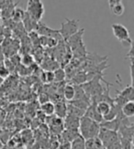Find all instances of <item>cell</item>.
Instances as JSON below:
<instances>
[{"mask_svg": "<svg viewBox=\"0 0 134 149\" xmlns=\"http://www.w3.org/2000/svg\"><path fill=\"white\" fill-rule=\"evenodd\" d=\"M110 11L112 12V14H114L115 16H118V17H120L124 14L125 12V6L122 3L120 4H118L116 6H114L113 8H110Z\"/></svg>", "mask_w": 134, "mask_h": 149, "instance_id": "obj_24", "label": "cell"}, {"mask_svg": "<svg viewBox=\"0 0 134 149\" xmlns=\"http://www.w3.org/2000/svg\"><path fill=\"white\" fill-rule=\"evenodd\" d=\"M74 93H75V91H74V86L72 85V84H66L62 90V94L65 99L67 102H71L72 100H74Z\"/></svg>", "mask_w": 134, "mask_h": 149, "instance_id": "obj_17", "label": "cell"}, {"mask_svg": "<svg viewBox=\"0 0 134 149\" xmlns=\"http://www.w3.org/2000/svg\"><path fill=\"white\" fill-rule=\"evenodd\" d=\"M117 94L127 99L128 101H133L134 98V88L133 84L126 86L122 91H117Z\"/></svg>", "mask_w": 134, "mask_h": 149, "instance_id": "obj_12", "label": "cell"}, {"mask_svg": "<svg viewBox=\"0 0 134 149\" xmlns=\"http://www.w3.org/2000/svg\"><path fill=\"white\" fill-rule=\"evenodd\" d=\"M106 149H121V146H120V142L119 139L116 142H113L112 144L108 145L107 147H105Z\"/></svg>", "mask_w": 134, "mask_h": 149, "instance_id": "obj_28", "label": "cell"}, {"mask_svg": "<svg viewBox=\"0 0 134 149\" xmlns=\"http://www.w3.org/2000/svg\"><path fill=\"white\" fill-rule=\"evenodd\" d=\"M54 114L60 118H65L67 114V104L65 102H58L54 104Z\"/></svg>", "mask_w": 134, "mask_h": 149, "instance_id": "obj_11", "label": "cell"}, {"mask_svg": "<svg viewBox=\"0 0 134 149\" xmlns=\"http://www.w3.org/2000/svg\"><path fill=\"white\" fill-rule=\"evenodd\" d=\"M4 67L7 69V70H8V72H13V70H15V65L13 63H12L11 61H10V60L9 59H6L5 60V62H4Z\"/></svg>", "mask_w": 134, "mask_h": 149, "instance_id": "obj_27", "label": "cell"}, {"mask_svg": "<svg viewBox=\"0 0 134 149\" xmlns=\"http://www.w3.org/2000/svg\"><path fill=\"white\" fill-rule=\"evenodd\" d=\"M41 113H44L46 116H52L54 114V103H53L51 101L41 103Z\"/></svg>", "mask_w": 134, "mask_h": 149, "instance_id": "obj_18", "label": "cell"}, {"mask_svg": "<svg viewBox=\"0 0 134 149\" xmlns=\"http://www.w3.org/2000/svg\"><path fill=\"white\" fill-rule=\"evenodd\" d=\"M84 114H85V111L76 108L75 106L72 105L71 103H69V102L67 103V114L66 115H73V116H75V117L81 118L82 116H84Z\"/></svg>", "mask_w": 134, "mask_h": 149, "instance_id": "obj_20", "label": "cell"}, {"mask_svg": "<svg viewBox=\"0 0 134 149\" xmlns=\"http://www.w3.org/2000/svg\"><path fill=\"white\" fill-rule=\"evenodd\" d=\"M22 22H23V27L25 30H27L28 32L34 31V30L36 31L37 27H38V22L33 20V19L27 14L26 11H25V16L22 19Z\"/></svg>", "mask_w": 134, "mask_h": 149, "instance_id": "obj_10", "label": "cell"}, {"mask_svg": "<svg viewBox=\"0 0 134 149\" xmlns=\"http://www.w3.org/2000/svg\"><path fill=\"white\" fill-rule=\"evenodd\" d=\"M36 32L41 36L44 37H50V38H53L58 41H62V38L61 37V34L59 32V29H50L48 26H46L43 22L40 21L38 22V27L36 29Z\"/></svg>", "mask_w": 134, "mask_h": 149, "instance_id": "obj_6", "label": "cell"}, {"mask_svg": "<svg viewBox=\"0 0 134 149\" xmlns=\"http://www.w3.org/2000/svg\"><path fill=\"white\" fill-rule=\"evenodd\" d=\"M100 130V125L98 122H95L86 116H82L79 121L78 131L81 136L86 140L90 138L98 137Z\"/></svg>", "mask_w": 134, "mask_h": 149, "instance_id": "obj_1", "label": "cell"}, {"mask_svg": "<svg viewBox=\"0 0 134 149\" xmlns=\"http://www.w3.org/2000/svg\"><path fill=\"white\" fill-rule=\"evenodd\" d=\"M98 138L101 142L104 147H107L108 145L112 144L113 142H116L119 140L118 132L113 130H108L104 127H100V130L98 135Z\"/></svg>", "mask_w": 134, "mask_h": 149, "instance_id": "obj_5", "label": "cell"}, {"mask_svg": "<svg viewBox=\"0 0 134 149\" xmlns=\"http://www.w3.org/2000/svg\"><path fill=\"white\" fill-rule=\"evenodd\" d=\"M3 82H4V79H3V78L0 77V87H1V85L3 84Z\"/></svg>", "mask_w": 134, "mask_h": 149, "instance_id": "obj_31", "label": "cell"}, {"mask_svg": "<svg viewBox=\"0 0 134 149\" xmlns=\"http://www.w3.org/2000/svg\"><path fill=\"white\" fill-rule=\"evenodd\" d=\"M121 149H133V141H130L129 139H125L122 137H119Z\"/></svg>", "mask_w": 134, "mask_h": 149, "instance_id": "obj_25", "label": "cell"}, {"mask_svg": "<svg viewBox=\"0 0 134 149\" xmlns=\"http://www.w3.org/2000/svg\"><path fill=\"white\" fill-rule=\"evenodd\" d=\"M121 113H122L125 117H132L134 115V102L133 101H128L120 109Z\"/></svg>", "mask_w": 134, "mask_h": 149, "instance_id": "obj_13", "label": "cell"}, {"mask_svg": "<svg viewBox=\"0 0 134 149\" xmlns=\"http://www.w3.org/2000/svg\"><path fill=\"white\" fill-rule=\"evenodd\" d=\"M112 105L113 104H111V103H109L108 102L98 101L97 102V110H98V112L102 115V117H103L104 115H106L108 112H109V110Z\"/></svg>", "mask_w": 134, "mask_h": 149, "instance_id": "obj_16", "label": "cell"}, {"mask_svg": "<svg viewBox=\"0 0 134 149\" xmlns=\"http://www.w3.org/2000/svg\"><path fill=\"white\" fill-rule=\"evenodd\" d=\"M80 118L73 115H66L63 120V127L68 130H78Z\"/></svg>", "mask_w": 134, "mask_h": 149, "instance_id": "obj_9", "label": "cell"}, {"mask_svg": "<svg viewBox=\"0 0 134 149\" xmlns=\"http://www.w3.org/2000/svg\"><path fill=\"white\" fill-rule=\"evenodd\" d=\"M69 103H71L72 105L75 106L76 108H78L83 111H86L87 107L90 105V99H75L72 100L71 102H68Z\"/></svg>", "mask_w": 134, "mask_h": 149, "instance_id": "obj_15", "label": "cell"}, {"mask_svg": "<svg viewBox=\"0 0 134 149\" xmlns=\"http://www.w3.org/2000/svg\"><path fill=\"white\" fill-rule=\"evenodd\" d=\"M54 81H58V82H62L65 80V77H66V72L65 70L62 69V68H58L56 69L54 72Z\"/></svg>", "mask_w": 134, "mask_h": 149, "instance_id": "obj_22", "label": "cell"}, {"mask_svg": "<svg viewBox=\"0 0 134 149\" xmlns=\"http://www.w3.org/2000/svg\"><path fill=\"white\" fill-rule=\"evenodd\" d=\"M42 77H43V81L47 82V83H51L54 81V74L53 72H51V70H47V72H44L42 73Z\"/></svg>", "mask_w": 134, "mask_h": 149, "instance_id": "obj_26", "label": "cell"}, {"mask_svg": "<svg viewBox=\"0 0 134 149\" xmlns=\"http://www.w3.org/2000/svg\"><path fill=\"white\" fill-rule=\"evenodd\" d=\"M90 105L87 107V109L85 111V114L84 116H86V117L90 118L95 122H98V124L103 121V117L102 115L98 112L97 110V102H95L93 101H90Z\"/></svg>", "mask_w": 134, "mask_h": 149, "instance_id": "obj_8", "label": "cell"}, {"mask_svg": "<svg viewBox=\"0 0 134 149\" xmlns=\"http://www.w3.org/2000/svg\"><path fill=\"white\" fill-rule=\"evenodd\" d=\"M80 134L78 130H68V129H65L62 133V137L65 140V143H71L73 140H74Z\"/></svg>", "mask_w": 134, "mask_h": 149, "instance_id": "obj_14", "label": "cell"}, {"mask_svg": "<svg viewBox=\"0 0 134 149\" xmlns=\"http://www.w3.org/2000/svg\"><path fill=\"white\" fill-rule=\"evenodd\" d=\"M24 16H25V11L20 8H16L13 11V14L11 16V19H12V21H14L15 23L21 22Z\"/></svg>", "mask_w": 134, "mask_h": 149, "instance_id": "obj_21", "label": "cell"}, {"mask_svg": "<svg viewBox=\"0 0 134 149\" xmlns=\"http://www.w3.org/2000/svg\"><path fill=\"white\" fill-rule=\"evenodd\" d=\"M120 3H122V0H108V6H109V8H113L114 6L120 4Z\"/></svg>", "mask_w": 134, "mask_h": 149, "instance_id": "obj_30", "label": "cell"}, {"mask_svg": "<svg viewBox=\"0 0 134 149\" xmlns=\"http://www.w3.org/2000/svg\"><path fill=\"white\" fill-rule=\"evenodd\" d=\"M45 9L41 0H28L26 13L33 20L37 22L41 21Z\"/></svg>", "mask_w": 134, "mask_h": 149, "instance_id": "obj_2", "label": "cell"}, {"mask_svg": "<svg viewBox=\"0 0 134 149\" xmlns=\"http://www.w3.org/2000/svg\"><path fill=\"white\" fill-rule=\"evenodd\" d=\"M86 148V139L79 135L74 140L70 143V149H85Z\"/></svg>", "mask_w": 134, "mask_h": 149, "instance_id": "obj_19", "label": "cell"}, {"mask_svg": "<svg viewBox=\"0 0 134 149\" xmlns=\"http://www.w3.org/2000/svg\"><path fill=\"white\" fill-rule=\"evenodd\" d=\"M79 30V20L78 19L65 18V21L61 23V29L59 32L62 40L66 41L72 35L75 34Z\"/></svg>", "mask_w": 134, "mask_h": 149, "instance_id": "obj_3", "label": "cell"}, {"mask_svg": "<svg viewBox=\"0 0 134 149\" xmlns=\"http://www.w3.org/2000/svg\"><path fill=\"white\" fill-rule=\"evenodd\" d=\"M33 62H34L33 57L29 53L24 54L23 57L20 58V63L25 67H30L33 64Z\"/></svg>", "mask_w": 134, "mask_h": 149, "instance_id": "obj_23", "label": "cell"}, {"mask_svg": "<svg viewBox=\"0 0 134 149\" xmlns=\"http://www.w3.org/2000/svg\"><path fill=\"white\" fill-rule=\"evenodd\" d=\"M112 32L115 38L118 40H119L126 47H130L132 45V40L130 38V31L124 25L119 24V23H114L111 25Z\"/></svg>", "mask_w": 134, "mask_h": 149, "instance_id": "obj_4", "label": "cell"}, {"mask_svg": "<svg viewBox=\"0 0 134 149\" xmlns=\"http://www.w3.org/2000/svg\"><path fill=\"white\" fill-rule=\"evenodd\" d=\"M84 33H85V29H81L76 32L75 34L72 35L65 41L67 43L68 48L71 49L72 51L84 45V42H83V36H84Z\"/></svg>", "mask_w": 134, "mask_h": 149, "instance_id": "obj_7", "label": "cell"}, {"mask_svg": "<svg viewBox=\"0 0 134 149\" xmlns=\"http://www.w3.org/2000/svg\"><path fill=\"white\" fill-rule=\"evenodd\" d=\"M9 74H10V72H8V70H7L4 66L0 67V77L3 78V79H5V78L8 77Z\"/></svg>", "mask_w": 134, "mask_h": 149, "instance_id": "obj_29", "label": "cell"}]
</instances>
